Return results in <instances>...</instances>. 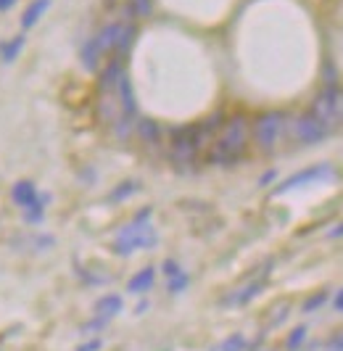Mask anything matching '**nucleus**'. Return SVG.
Here are the masks:
<instances>
[{"instance_id": "obj_1", "label": "nucleus", "mask_w": 343, "mask_h": 351, "mask_svg": "<svg viewBox=\"0 0 343 351\" xmlns=\"http://www.w3.org/2000/svg\"><path fill=\"white\" fill-rule=\"evenodd\" d=\"M251 141V130H248V119L246 117H233L227 119L222 132L217 135V141L209 151V161L211 164H235Z\"/></svg>"}, {"instance_id": "obj_2", "label": "nucleus", "mask_w": 343, "mask_h": 351, "mask_svg": "<svg viewBox=\"0 0 343 351\" xmlns=\"http://www.w3.org/2000/svg\"><path fill=\"white\" fill-rule=\"evenodd\" d=\"M148 214H151V209L140 211V217H137L135 222H132V225H127V228L117 235V243H114V251H117V254L127 256V254L140 251V248H154L156 246L158 235H156L154 225L148 222Z\"/></svg>"}, {"instance_id": "obj_3", "label": "nucleus", "mask_w": 343, "mask_h": 351, "mask_svg": "<svg viewBox=\"0 0 343 351\" xmlns=\"http://www.w3.org/2000/svg\"><path fill=\"white\" fill-rule=\"evenodd\" d=\"M201 151V141H198V127H182L174 132L169 143V158L177 169H188L196 161Z\"/></svg>"}, {"instance_id": "obj_4", "label": "nucleus", "mask_w": 343, "mask_h": 351, "mask_svg": "<svg viewBox=\"0 0 343 351\" xmlns=\"http://www.w3.org/2000/svg\"><path fill=\"white\" fill-rule=\"evenodd\" d=\"M283 130H285V117L280 111H270V114H261L257 122H254L251 138H254V143H257L264 154H270V151H274V145L280 141Z\"/></svg>"}, {"instance_id": "obj_5", "label": "nucleus", "mask_w": 343, "mask_h": 351, "mask_svg": "<svg viewBox=\"0 0 343 351\" xmlns=\"http://www.w3.org/2000/svg\"><path fill=\"white\" fill-rule=\"evenodd\" d=\"M311 114L325 124V130H335L343 122V111H341V93L335 88H325L311 104Z\"/></svg>"}, {"instance_id": "obj_6", "label": "nucleus", "mask_w": 343, "mask_h": 351, "mask_svg": "<svg viewBox=\"0 0 343 351\" xmlns=\"http://www.w3.org/2000/svg\"><path fill=\"white\" fill-rule=\"evenodd\" d=\"M288 132H291L301 145H314V143H322L327 138L325 124L320 122L311 111H309V114H301V117H293L291 122H288Z\"/></svg>"}, {"instance_id": "obj_7", "label": "nucleus", "mask_w": 343, "mask_h": 351, "mask_svg": "<svg viewBox=\"0 0 343 351\" xmlns=\"http://www.w3.org/2000/svg\"><path fill=\"white\" fill-rule=\"evenodd\" d=\"M330 177H335V169H333L330 164H314V167H307V169L291 175L285 182H280V185L274 188V195L288 193L293 188H301V185H309V182H322V180H330Z\"/></svg>"}, {"instance_id": "obj_8", "label": "nucleus", "mask_w": 343, "mask_h": 351, "mask_svg": "<svg viewBox=\"0 0 343 351\" xmlns=\"http://www.w3.org/2000/svg\"><path fill=\"white\" fill-rule=\"evenodd\" d=\"M11 195H14L16 206H21V209L45 206L43 201H48V195H37V191H34V185L29 182V180H19L16 185H14V191H11Z\"/></svg>"}, {"instance_id": "obj_9", "label": "nucleus", "mask_w": 343, "mask_h": 351, "mask_svg": "<svg viewBox=\"0 0 343 351\" xmlns=\"http://www.w3.org/2000/svg\"><path fill=\"white\" fill-rule=\"evenodd\" d=\"M121 74H124V69H121V58L119 56H114V58L106 64V69L101 71V80H98L103 95H117V85H119Z\"/></svg>"}, {"instance_id": "obj_10", "label": "nucleus", "mask_w": 343, "mask_h": 351, "mask_svg": "<svg viewBox=\"0 0 343 351\" xmlns=\"http://www.w3.org/2000/svg\"><path fill=\"white\" fill-rule=\"evenodd\" d=\"M117 95H119V106H121V117H127V119H135V95H132V85H130V80H127V74H121L119 85H117Z\"/></svg>"}, {"instance_id": "obj_11", "label": "nucleus", "mask_w": 343, "mask_h": 351, "mask_svg": "<svg viewBox=\"0 0 343 351\" xmlns=\"http://www.w3.org/2000/svg\"><path fill=\"white\" fill-rule=\"evenodd\" d=\"M119 35H121V21H111V24H106L101 32L95 35L98 40V45H101L103 53H117V43H119Z\"/></svg>"}, {"instance_id": "obj_12", "label": "nucleus", "mask_w": 343, "mask_h": 351, "mask_svg": "<svg viewBox=\"0 0 343 351\" xmlns=\"http://www.w3.org/2000/svg\"><path fill=\"white\" fill-rule=\"evenodd\" d=\"M154 280H156L154 267H143L140 272L132 275V280L127 282V291H130V293H145V291L154 288Z\"/></svg>"}, {"instance_id": "obj_13", "label": "nucleus", "mask_w": 343, "mask_h": 351, "mask_svg": "<svg viewBox=\"0 0 343 351\" xmlns=\"http://www.w3.org/2000/svg\"><path fill=\"white\" fill-rule=\"evenodd\" d=\"M101 45H98V40L93 37V40H87L85 45H82V51H80V58H82V66L87 71H95L98 69V64H101Z\"/></svg>"}, {"instance_id": "obj_14", "label": "nucleus", "mask_w": 343, "mask_h": 351, "mask_svg": "<svg viewBox=\"0 0 343 351\" xmlns=\"http://www.w3.org/2000/svg\"><path fill=\"white\" fill-rule=\"evenodd\" d=\"M48 8H51V0H34L32 5L24 11V16H21V27H24V29H32L34 24L40 21V16H43Z\"/></svg>"}, {"instance_id": "obj_15", "label": "nucleus", "mask_w": 343, "mask_h": 351, "mask_svg": "<svg viewBox=\"0 0 343 351\" xmlns=\"http://www.w3.org/2000/svg\"><path fill=\"white\" fill-rule=\"evenodd\" d=\"M135 130H137V135H140V141L148 143V145L158 143V138H161V127H158L154 119H137Z\"/></svg>"}, {"instance_id": "obj_16", "label": "nucleus", "mask_w": 343, "mask_h": 351, "mask_svg": "<svg viewBox=\"0 0 343 351\" xmlns=\"http://www.w3.org/2000/svg\"><path fill=\"white\" fill-rule=\"evenodd\" d=\"M119 309H121V299H119V296H114V293L103 296V299L95 304V312H98V319H101V322L111 319V317L117 315Z\"/></svg>"}, {"instance_id": "obj_17", "label": "nucleus", "mask_w": 343, "mask_h": 351, "mask_svg": "<svg viewBox=\"0 0 343 351\" xmlns=\"http://www.w3.org/2000/svg\"><path fill=\"white\" fill-rule=\"evenodd\" d=\"M24 40H27L24 35H16L11 43H3L0 53H3V61H5V64H8V61H14L19 53H21V48H24Z\"/></svg>"}, {"instance_id": "obj_18", "label": "nucleus", "mask_w": 343, "mask_h": 351, "mask_svg": "<svg viewBox=\"0 0 343 351\" xmlns=\"http://www.w3.org/2000/svg\"><path fill=\"white\" fill-rule=\"evenodd\" d=\"M135 40V27L132 24H121V35H119V43H117V53H124L130 48V43Z\"/></svg>"}, {"instance_id": "obj_19", "label": "nucleus", "mask_w": 343, "mask_h": 351, "mask_svg": "<svg viewBox=\"0 0 343 351\" xmlns=\"http://www.w3.org/2000/svg\"><path fill=\"white\" fill-rule=\"evenodd\" d=\"M243 349H246V338H243L240 333L230 335L222 346H220V351H243Z\"/></svg>"}, {"instance_id": "obj_20", "label": "nucleus", "mask_w": 343, "mask_h": 351, "mask_svg": "<svg viewBox=\"0 0 343 351\" xmlns=\"http://www.w3.org/2000/svg\"><path fill=\"white\" fill-rule=\"evenodd\" d=\"M304 338H307V328L301 325V328H296V330L288 335V349L296 351L298 346H301V343H304Z\"/></svg>"}, {"instance_id": "obj_21", "label": "nucleus", "mask_w": 343, "mask_h": 351, "mask_svg": "<svg viewBox=\"0 0 343 351\" xmlns=\"http://www.w3.org/2000/svg\"><path fill=\"white\" fill-rule=\"evenodd\" d=\"M137 191L135 182H124V185H119L117 191H111V201H121V198H127V195H132Z\"/></svg>"}, {"instance_id": "obj_22", "label": "nucleus", "mask_w": 343, "mask_h": 351, "mask_svg": "<svg viewBox=\"0 0 343 351\" xmlns=\"http://www.w3.org/2000/svg\"><path fill=\"white\" fill-rule=\"evenodd\" d=\"M185 285H188V275H185V272H180V275L169 278V291H172V293H180Z\"/></svg>"}, {"instance_id": "obj_23", "label": "nucleus", "mask_w": 343, "mask_h": 351, "mask_svg": "<svg viewBox=\"0 0 343 351\" xmlns=\"http://www.w3.org/2000/svg\"><path fill=\"white\" fill-rule=\"evenodd\" d=\"M257 293H259V285H251L248 291H243V293H238V296H233L230 301H233V304H246L248 299H254Z\"/></svg>"}, {"instance_id": "obj_24", "label": "nucleus", "mask_w": 343, "mask_h": 351, "mask_svg": "<svg viewBox=\"0 0 343 351\" xmlns=\"http://www.w3.org/2000/svg\"><path fill=\"white\" fill-rule=\"evenodd\" d=\"M325 299H327V293H317L314 299H309L307 304H304V312H314V309H317Z\"/></svg>"}, {"instance_id": "obj_25", "label": "nucleus", "mask_w": 343, "mask_h": 351, "mask_svg": "<svg viewBox=\"0 0 343 351\" xmlns=\"http://www.w3.org/2000/svg\"><path fill=\"white\" fill-rule=\"evenodd\" d=\"M164 272H167L169 278H174V275H180L182 269H180V264H177V262H172V259H167V262H164Z\"/></svg>"}, {"instance_id": "obj_26", "label": "nucleus", "mask_w": 343, "mask_h": 351, "mask_svg": "<svg viewBox=\"0 0 343 351\" xmlns=\"http://www.w3.org/2000/svg\"><path fill=\"white\" fill-rule=\"evenodd\" d=\"M327 349H330V351H343V333H338L335 338H330Z\"/></svg>"}, {"instance_id": "obj_27", "label": "nucleus", "mask_w": 343, "mask_h": 351, "mask_svg": "<svg viewBox=\"0 0 343 351\" xmlns=\"http://www.w3.org/2000/svg\"><path fill=\"white\" fill-rule=\"evenodd\" d=\"M333 306H335L338 312H343V288L338 291V293H335V296H333Z\"/></svg>"}, {"instance_id": "obj_28", "label": "nucleus", "mask_w": 343, "mask_h": 351, "mask_svg": "<svg viewBox=\"0 0 343 351\" xmlns=\"http://www.w3.org/2000/svg\"><path fill=\"white\" fill-rule=\"evenodd\" d=\"M330 238H343V222L338 225V228H333L330 230Z\"/></svg>"}, {"instance_id": "obj_29", "label": "nucleus", "mask_w": 343, "mask_h": 351, "mask_svg": "<svg viewBox=\"0 0 343 351\" xmlns=\"http://www.w3.org/2000/svg\"><path fill=\"white\" fill-rule=\"evenodd\" d=\"M272 180H274V172H267V175L261 177V182H259V185H270Z\"/></svg>"}, {"instance_id": "obj_30", "label": "nucleus", "mask_w": 343, "mask_h": 351, "mask_svg": "<svg viewBox=\"0 0 343 351\" xmlns=\"http://www.w3.org/2000/svg\"><path fill=\"white\" fill-rule=\"evenodd\" d=\"M98 346H101V341H93V343H87V346H82L80 351H95Z\"/></svg>"}, {"instance_id": "obj_31", "label": "nucleus", "mask_w": 343, "mask_h": 351, "mask_svg": "<svg viewBox=\"0 0 343 351\" xmlns=\"http://www.w3.org/2000/svg\"><path fill=\"white\" fill-rule=\"evenodd\" d=\"M14 3H16V0H0V11H8Z\"/></svg>"}, {"instance_id": "obj_32", "label": "nucleus", "mask_w": 343, "mask_h": 351, "mask_svg": "<svg viewBox=\"0 0 343 351\" xmlns=\"http://www.w3.org/2000/svg\"><path fill=\"white\" fill-rule=\"evenodd\" d=\"M341 111H343V93H341Z\"/></svg>"}]
</instances>
